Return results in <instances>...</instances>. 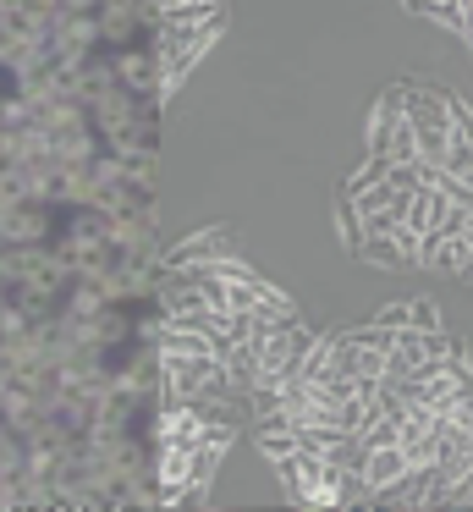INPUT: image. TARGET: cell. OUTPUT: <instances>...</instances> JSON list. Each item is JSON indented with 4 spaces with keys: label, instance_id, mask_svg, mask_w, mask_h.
I'll use <instances>...</instances> for the list:
<instances>
[{
    "label": "cell",
    "instance_id": "6da1fadb",
    "mask_svg": "<svg viewBox=\"0 0 473 512\" xmlns=\"http://www.w3.org/2000/svg\"><path fill=\"white\" fill-rule=\"evenodd\" d=\"M94 45H99V23L94 12H55L50 17V56L77 67V61H94Z\"/></svg>",
    "mask_w": 473,
    "mask_h": 512
},
{
    "label": "cell",
    "instance_id": "5b68a950",
    "mask_svg": "<svg viewBox=\"0 0 473 512\" xmlns=\"http://www.w3.org/2000/svg\"><path fill=\"white\" fill-rule=\"evenodd\" d=\"M0 397H6V380H0Z\"/></svg>",
    "mask_w": 473,
    "mask_h": 512
},
{
    "label": "cell",
    "instance_id": "277c9868",
    "mask_svg": "<svg viewBox=\"0 0 473 512\" xmlns=\"http://www.w3.org/2000/svg\"><path fill=\"white\" fill-rule=\"evenodd\" d=\"M94 23H99V39H127L138 28V0H105Z\"/></svg>",
    "mask_w": 473,
    "mask_h": 512
},
{
    "label": "cell",
    "instance_id": "3957f363",
    "mask_svg": "<svg viewBox=\"0 0 473 512\" xmlns=\"http://www.w3.org/2000/svg\"><path fill=\"white\" fill-rule=\"evenodd\" d=\"M50 39H39V34H6L0 28V72H11V83L17 78H28V72H39V67H50Z\"/></svg>",
    "mask_w": 473,
    "mask_h": 512
},
{
    "label": "cell",
    "instance_id": "7a4b0ae2",
    "mask_svg": "<svg viewBox=\"0 0 473 512\" xmlns=\"http://www.w3.org/2000/svg\"><path fill=\"white\" fill-rule=\"evenodd\" d=\"M50 243V204H11L0 215V248H39Z\"/></svg>",
    "mask_w": 473,
    "mask_h": 512
}]
</instances>
